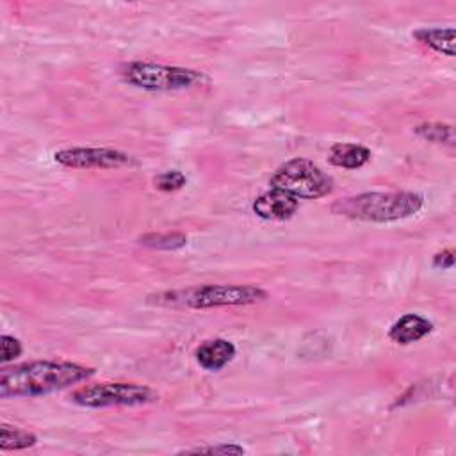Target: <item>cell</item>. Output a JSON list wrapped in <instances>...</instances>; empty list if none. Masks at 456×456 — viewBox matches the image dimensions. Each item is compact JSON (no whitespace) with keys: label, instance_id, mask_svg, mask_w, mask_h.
<instances>
[{"label":"cell","instance_id":"obj_19","mask_svg":"<svg viewBox=\"0 0 456 456\" xmlns=\"http://www.w3.org/2000/svg\"><path fill=\"white\" fill-rule=\"evenodd\" d=\"M433 267L436 269H451L454 265V251L452 249H442L433 256Z\"/></svg>","mask_w":456,"mask_h":456},{"label":"cell","instance_id":"obj_13","mask_svg":"<svg viewBox=\"0 0 456 456\" xmlns=\"http://www.w3.org/2000/svg\"><path fill=\"white\" fill-rule=\"evenodd\" d=\"M37 444V436L23 428L11 426L7 422L0 424V449L2 451H21L34 447Z\"/></svg>","mask_w":456,"mask_h":456},{"label":"cell","instance_id":"obj_9","mask_svg":"<svg viewBox=\"0 0 456 456\" xmlns=\"http://www.w3.org/2000/svg\"><path fill=\"white\" fill-rule=\"evenodd\" d=\"M433 331V322L419 314H404L388 330V338L399 346L413 344Z\"/></svg>","mask_w":456,"mask_h":456},{"label":"cell","instance_id":"obj_12","mask_svg":"<svg viewBox=\"0 0 456 456\" xmlns=\"http://www.w3.org/2000/svg\"><path fill=\"white\" fill-rule=\"evenodd\" d=\"M413 37L431 48L436 53H442L445 57H454V28L452 27H422L413 32Z\"/></svg>","mask_w":456,"mask_h":456},{"label":"cell","instance_id":"obj_10","mask_svg":"<svg viewBox=\"0 0 456 456\" xmlns=\"http://www.w3.org/2000/svg\"><path fill=\"white\" fill-rule=\"evenodd\" d=\"M235 353H237V349L230 340L210 338L198 346L194 356H196V362L200 363V367H203L205 370L216 372V370H221L224 365H228L233 360Z\"/></svg>","mask_w":456,"mask_h":456},{"label":"cell","instance_id":"obj_18","mask_svg":"<svg viewBox=\"0 0 456 456\" xmlns=\"http://www.w3.org/2000/svg\"><path fill=\"white\" fill-rule=\"evenodd\" d=\"M183 452H192V454H203V452H208V454H244L246 449L242 445H237L233 442H226V444H217V445H210V447H194V449H185V451H180V454Z\"/></svg>","mask_w":456,"mask_h":456},{"label":"cell","instance_id":"obj_4","mask_svg":"<svg viewBox=\"0 0 456 456\" xmlns=\"http://www.w3.org/2000/svg\"><path fill=\"white\" fill-rule=\"evenodd\" d=\"M269 185L297 200H319L333 191L335 182L312 160L296 157L276 167Z\"/></svg>","mask_w":456,"mask_h":456},{"label":"cell","instance_id":"obj_17","mask_svg":"<svg viewBox=\"0 0 456 456\" xmlns=\"http://www.w3.org/2000/svg\"><path fill=\"white\" fill-rule=\"evenodd\" d=\"M21 353H23V346L16 337L7 335V333L0 337V360H2V363L12 362Z\"/></svg>","mask_w":456,"mask_h":456},{"label":"cell","instance_id":"obj_7","mask_svg":"<svg viewBox=\"0 0 456 456\" xmlns=\"http://www.w3.org/2000/svg\"><path fill=\"white\" fill-rule=\"evenodd\" d=\"M53 160L62 167H71V169H118V167L135 164V160L121 150L84 148V146L57 150L53 153Z\"/></svg>","mask_w":456,"mask_h":456},{"label":"cell","instance_id":"obj_6","mask_svg":"<svg viewBox=\"0 0 456 456\" xmlns=\"http://www.w3.org/2000/svg\"><path fill=\"white\" fill-rule=\"evenodd\" d=\"M69 399L84 408H109V406H141L159 401V394L141 383L105 381L82 387L75 390Z\"/></svg>","mask_w":456,"mask_h":456},{"label":"cell","instance_id":"obj_2","mask_svg":"<svg viewBox=\"0 0 456 456\" xmlns=\"http://www.w3.org/2000/svg\"><path fill=\"white\" fill-rule=\"evenodd\" d=\"M424 198L411 191L392 192H360L337 200L331 205V212L340 217L367 221V223H392L406 219L420 212Z\"/></svg>","mask_w":456,"mask_h":456},{"label":"cell","instance_id":"obj_5","mask_svg":"<svg viewBox=\"0 0 456 456\" xmlns=\"http://www.w3.org/2000/svg\"><path fill=\"white\" fill-rule=\"evenodd\" d=\"M121 77L128 86L144 91H182L200 86L205 80L203 73L191 68L142 61L125 64Z\"/></svg>","mask_w":456,"mask_h":456},{"label":"cell","instance_id":"obj_15","mask_svg":"<svg viewBox=\"0 0 456 456\" xmlns=\"http://www.w3.org/2000/svg\"><path fill=\"white\" fill-rule=\"evenodd\" d=\"M139 244L151 249H180L187 244V237L180 232H166V233H146L139 237Z\"/></svg>","mask_w":456,"mask_h":456},{"label":"cell","instance_id":"obj_3","mask_svg":"<svg viewBox=\"0 0 456 456\" xmlns=\"http://www.w3.org/2000/svg\"><path fill=\"white\" fill-rule=\"evenodd\" d=\"M267 290L258 285H196L148 296L150 303L176 308L244 306L267 299Z\"/></svg>","mask_w":456,"mask_h":456},{"label":"cell","instance_id":"obj_8","mask_svg":"<svg viewBox=\"0 0 456 456\" xmlns=\"http://www.w3.org/2000/svg\"><path fill=\"white\" fill-rule=\"evenodd\" d=\"M251 208L260 219L287 221L297 212L299 200L280 191V189L271 187L269 191H265L258 198H255Z\"/></svg>","mask_w":456,"mask_h":456},{"label":"cell","instance_id":"obj_16","mask_svg":"<svg viewBox=\"0 0 456 456\" xmlns=\"http://www.w3.org/2000/svg\"><path fill=\"white\" fill-rule=\"evenodd\" d=\"M187 183V176L178 171V169H169V171H164L160 175H157L153 178V185L155 189L162 191V192H173V191H178L182 189L183 185Z\"/></svg>","mask_w":456,"mask_h":456},{"label":"cell","instance_id":"obj_11","mask_svg":"<svg viewBox=\"0 0 456 456\" xmlns=\"http://www.w3.org/2000/svg\"><path fill=\"white\" fill-rule=\"evenodd\" d=\"M370 160V150L356 142H335L328 151V162L335 167L358 169Z\"/></svg>","mask_w":456,"mask_h":456},{"label":"cell","instance_id":"obj_1","mask_svg":"<svg viewBox=\"0 0 456 456\" xmlns=\"http://www.w3.org/2000/svg\"><path fill=\"white\" fill-rule=\"evenodd\" d=\"M94 374L93 367L73 362L36 360L11 367L0 372V397H37L46 395L69 385L80 383Z\"/></svg>","mask_w":456,"mask_h":456},{"label":"cell","instance_id":"obj_14","mask_svg":"<svg viewBox=\"0 0 456 456\" xmlns=\"http://www.w3.org/2000/svg\"><path fill=\"white\" fill-rule=\"evenodd\" d=\"M413 132L433 144H454V128L447 123H438V121H429V123H420L413 128Z\"/></svg>","mask_w":456,"mask_h":456}]
</instances>
